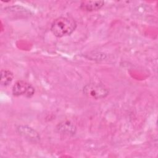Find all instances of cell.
Here are the masks:
<instances>
[{"label": "cell", "mask_w": 158, "mask_h": 158, "mask_svg": "<svg viewBox=\"0 0 158 158\" xmlns=\"http://www.w3.org/2000/svg\"><path fill=\"white\" fill-rule=\"evenodd\" d=\"M35 88L27 81L19 80L14 85L12 89V94L15 96H23L28 98H31L35 94Z\"/></svg>", "instance_id": "3957f363"}, {"label": "cell", "mask_w": 158, "mask_h": 158, "mask_svg": "<svg viewBox=\"0 0 158 158\" xmlns=\"http://www.w3.org/2000/svg\"><path fill=\"white\" fill-rule=\"evenodd\" d=\"M77 23L70 17L61 16L57 17L52 22L51 31L57 38L70 35L76 29Z\"/></svg>", "instance_id": "6da1fadb"}, {"label": "cell", "mask_w": 158, "mask_h": 158, "mask_svg": "<svg viewBox=\"0 0 158 158\" xmlns=\"http://www.w3.org/2000/svg\"><path fill=\"white\" fill-rule=\"evenodd\" d=\"M14 75L9 70H2L1 72V85L3 86H8L13 80Z\"/></svg>", "instance_id": "52a82bcc"}, {"label": "cell", "mask_w": 158, "mask_h": 158, "mask_svg": "<svg viewBox=\"0 0 158 158\" xmlns=\"http://www.w3.org/2000/svg\"><path fill=\"white\" fill-rule=\"evenodd\" d=\"M17 133L30 142L36 143L40 141V136L33 128L27 125H19L17 127Z\"/></svg>", "instance_id": "277c9868"}, {"label": "cell", "mask_w": 158, "mask_h": 158, "mask_svg": "<svg viewBox=\"0 0 158 158\" xmlns=\"http://www.w3.org/2000/svg\"><path fill=\"white\" fill-rule=\"evenodd\" d=\"M57 131L66 135H73L76 131V127L70 122H63L57 126Z\"/></svg>", "instance_id": "8992f818"}, {"label": "cell", "mask_w": 158, "mask_h": 158, "mask_svg": "<svg viewBox=\"0 0 158 158\" xmlns=\"http://www.w3.org/2000/svg\"><path fill=\"white\" fill-rule=\"evenodd\" d=\"M83 93L89 98L100 99L105 98L109 94V91L103 84L92 82L86 84L83 87Z\"/></svg>", "instance_id": "7a4b0ae2"}, {"label": "cell", "mask_w": 158, "mask_h": 158, "mask_svg": "<svg viewBox=\"0 0 158 158\" xmlns=\"http://www.w3.org/2000/svg\"><path fill=\"white\" fill-rule=\"evenodd\" d=\"M104 5L103 1H85L81 2L80 8L85 11L93 12L99 10Z\"/></svg>", "instance_id": "5b68a950"}]
</instances>
